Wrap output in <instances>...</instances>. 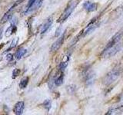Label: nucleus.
Returning <instances> with one entry per match:
<instances>
[{
  "instance_id": "nucleus-1",
  "label": "nucleus",
  "mask_w": 123,
  "mask_h": 115,
  "mask_svg": "<svg viewBox=\"0 0 123 115\" xmlns=\"http://www.w3.org/2000/svg\"><path fill=\"white\" fill-rule=\"evenodd\" d=\"M122 36V32H118L115 34V35L111 38L105 46V48L102 52L101 57L103 58H111L114 56L121 48L120 41Z\"/></svg>"
},
{
  "instance_id": "nucleus-2",
  "label": "nucleus",
  "mask_w": 123,
  "mask_h": 115,
  "mask_svg": "<svg viewBox=\"0 0 123 115\" xmlns=\"http://www.w3.org/2000/svg\"><path fill=\"white\" fill-rule=\"evenodd\" d=\"M78 3H79L78 0H72V1L69 2L66 9H65L63 13L62 14L60 18H59V20H58V22H63L66 20V19L70 16V15L72 13V12L74 11L75 7L78 5Z\"/></svg>"
},
{
  "instance_id": "nucleus-3",
  "label": "nucleus",
  "mask_w": 123,
  "mask_h": 115,
  "mask_svg": "<svg viewBox=\"0 0 123 115\" xmlns=\"http://www.w3.org/2000/svg\"><path fill=\"white\" fill-rule=\"evenodd\" d=\"M119 76H120V71L118 69H114L107 74L105 79H104V83L106 85H110L119 78Z\"/></svg>"
},
{
  "instance_id": "nucleus-4",
  "label": "nucleus",
  "mask_w": 123,
  "mask_h": 115,
  "mask_svg": "<svg viewBox=\"0 0 123 115\" xmlns=\"http://www.w3.org/2000/svg\"><path fill=\"white\" fill-rule=\"evenodd\" d=\"M94 21H92L88 25V26L86 28V29H85L83 31V32H82V37H85V36H86L88 35V34H90L92 33V32H94V31L98 28V27L100 25V23L98 22H96L95 19H93Z\"/></svg>"
},
{
  "instance_id": "nucleus-5",
  "label": "nucleus",
  "mask_w": 123,
  "mask_h": 115,
  "mask_svg": "<svg viewBox=\"0 0 123 115\" xmlns=\"http://www.w3.org/2000/svg\"><path fill=\"white\" fill-rule=\"evenodd\" d=\"M83 8L87 12H94L97 9L98 5L95 2H91V1H87L83 4Z\"/></svg>"
},
{
  "instance_id": "nucleus-6",
  "label": "nucleus",
  "mask_w": 123,
  "mask_h": 115,
  "mask_svg": "<svg viewBox=\"0 0 123 115\" xmlns=\"http://www.w3.org/2000/svg\"><path fill=\"white\" fill-rule=\"evenodd\" d=\"M64 39H65V34H62L59 38H58V40L56 41H55L53 43V45L51 47V52H56L57 50L62 45L64 42Z\"/></svg>"
},
{
  "instance_id": "nucleus-7",
  "label": "nucleus",
  "mask_w": 123,
  "mask_h": 115,
  "mask_svg": "<svg viewBox=\"0 0 123 115\" xmlns=\"http://www.w3.org/2000/svg\"><path fill=\"white\" fill-rule=\"evenodd\" d=\"M23 110H24V102L19 101L16 103L14 107V113L16 115H21L23 113Z\"/></svg>"
},
{
  "instance_id": "nucleus-8",
  "label": "nucleus",
  "mask_w": 123,
  "mask_h": 115,
  "mask_svg": "<svg viewBox=\"0 0 123 115\" xmlns=\"http://www.w3.org/2000/svg\"><path fill=\"white\" fill-rule=\"evenodd\" d=\"M52 18H49L47 21H46L43 25H42V26L41 27V29H40V32L42 34L45 33L46 31H47L49 28L50 26L52 25Z\"/></svg>"
},
{
  "instance_id": "nucleus-9",
  "label": "nucleus",
  "mask_w": 123,
  "mask_h": 115,
  "mask_svg": "<svg viewBox=\"0 0 123 115\" xmlns=\"http://www.w3.org/2000/svg\"><path fill=\"white\" fill-rule=\"evenodd\" d=\"M13 9H14V7H12L11 9L9 11H8L5 15H4V16L1 19V23H2V24H3V23H6L8 20H9V19L11 18V17L12 16Z\"/></svg>"
},
{
  "instance_id": "nucleus-10",
  "label": "nucleus",
  "mask_w": 123,
  "mask_h": 115,
  "mask_svg": "<svg viewBox=\"0 0 123 115\" xmlns=\"http://www.w3.org/2000/svg\"><path fill=\"white\" fill-rule=\"evenodd\" d=\"M42 0H36V2L32 4V6L29 7L28 9V10L26 11V13H28V12H32V11H34V10L38 9L39 6L42 5Z\"/></svg>"
},
{
  "instance_id": "nucleus-11",
  "label": "nucleus",
  "mask_w": 123,
  "mask_h": 115,
  "mask_svg": "<svg viewBox=\"0 0 123 115\" xmlns=\"http://www.w3.org/2000/svg\"><path fill=\"white\" fill-rule=\"evenodd\" d=\"M16 26H15V25H12V24L11 25V26L9 27V28H8V29L6 30V37H9V36H10L12 34V33H14L15 31H16Z\"/></svg>"
},
{
  "instance_id": "nucleus-12",
  "label": "nucleus",
  "mask_w": 123,
  "mask_h": 115,
  "mask_svg": "<svg viewBox=\"0 0 123 115\" xmlns=\"http://www.w3.org/2000/svg\"><path fill=\"white\" fill-rule=\"evenodd\" d=\"M26 53V50L24 48H20L18 51L15 53V58L16 59H20L21 58H22L25 55V54Z\"/></svg>"
},
{
  "instance_id": "nucleus-13",
  "label": "nucleus",
  "mask_w": 123,
  "mask_h": 115,
  "mask_svg": "<svg viewBox=\"0 0 123 115\" xmlns=\"http://www.w3.org/2000/svg\"><path fill=\"white\" fill-rule=\"evenodd\" d=\"M63 80H64V75H63L62 73V74L59 77H58V78L55 80V85L56 86H60V85H62V83H63Z\"/></svg>"
},
{
  "instance_id": "nucleus-14",
  "label": "nucleus",
  "mask_w": 123,
  "mask_h": 115,
  "mask_svg": "<svg viewBox=\"0 0 123 115\" xmlns=\"http://www.w3.org/2000/svg\"><path fill=\"white\" fill-rule=\"evenodd\" d=\"M29 83V78H25L23 80H22V81L20 82V84H19V86H20L21 88H25L26 87L27 84Z\"/></svg>"
},
{
  "instance_id": "nucleus-15",
  "label": "nucleus",
  "mask_w": 123,
  "mask_h": 115,
  "mask_svg": "<svg viewBox=\"0 0 123 115\" xmlns=\"http://www.w3.org/2000/svg\"><path fill=\"white\" fill-rule=\"evenodd\" d=\"M18 41V38H14V39H13V41H12V44H11V46H10V48H9V49H8L6 52H9L10 49H12V48H13L14 47H15V46L17 45Z\"/></svg>"
},
{
  "instance_id": "nucleus-16",
  "label": "nucleus",
  "mask_w": 123,
  "mask_h": 115,
  "mask_svg": "<svg viewBox=\"0 0 123 115\" xmlns=\"http://www.w3.org/2000/svg\"><path fill=\"white\" fill-rule=\"evenodd\" d=\"M43 105L45 106L46 109L49 110L50 107H51V101H50L49 100H46V101H45V102L43 103Z\"/></svg>"
},
{
  "instance_id": "nucleus-17",
  "label": "nucleus",
  "mask_w": 123,
  "mask_h": 115,
  "mask_svg": "<svg viewBox=\"0 0 123 115\" xmlns=\"http://www.w3.org/2000/svg\"><path fill=\"white\" fill-rule=\"evenodd\" d=\"M67 64H68V63H67V61H64V62H62V63H60V64H59V69L62 71H63L65 69V68L67 67Z\"/></svg>"
},
{
  "instance_id": "nucleus-18",
  "label": "nucleus",
  "mask_w": 123,
  "mask_h": 115,
  "mask_svg": "<svg viewBox=\"0 0 123 115\" xmlns=\"http://www.w3.org/2000/svg\"><path fill=\"white\" fill-rule=\"evenodd\" d=\"M20 74V70L19 69H14L12 72V78H15Z\"/></svg>"
},
{
  "instance_id": "nucleus-19",
  "label": "nucleus",
  "mask_w": 123,
  "mask_h": 115,
  "mask_svg": "<svg viewBox=\"0 0 123 115\" xmlns=\"http://www.w3.org/2000/svg\"><path fill=\"white\" fill-rule=\"evenodd\" d=\"M67 89H68V93H70V94H73L75 92V85H71V86H68L67 87Z\"/></svg>"
},
{
  "instance_id": "nucleus-20",
  "label": "nucleus",
  "mask_w": 123,
  "mask_h": 115,
  "mask_svg": "<svg viewBox=\"0 0 123 115\" xmlns=\"http://www.w3.org/2000/svg\"><path fill=\"white\" fill-rule=\"evenodd\" d=\"M35 2H36V0H29V3H28V5H27V8L29 9V7L32 6V4H33Z\"/></svg>"
},
{
  "instance_id": "nucleus-21",
  "label": "nucleus",
  "mask_w": 123,
  "mask_h": 115,
  "mask_svg": "<svg viewBox=\"0 0 123 115\" xmlns=\"http://www.w3.org/2000/svg\"><path fill=\"white\" fill-rule=\"evenodd\" d=\"M61 31H62V29L61 28H59L57 30H56V33H55V37H59V34L61 33Z\"/></svg>"
},
{
  "instance_id": "nucleus-22",
  "label": "nucleus",
  "mask_w": 123,
  "mask_h": 115,
  "mask_svg": "<svg viewBox=\"0 0 123 115\" xmlns=\"http://www.w3.org/2000/svg\"><path fill=\"white\" fill-rule=\"evenodd\" d=\"M6 59H7V61H11L12 59V54H9V55H7Z\"/></svg>"
},
{
  "instance_id": "nucleus-23",
  "label": "nucleus",
  "mask_w": 123,
  "mask_h": 115,
  "mask_svg": "<svg viewBox=\"0 0 123 115\" xmlns=\"http://www.w3.org/2000/svg\"><path fill=\"white\" fill-rule=\"evenodd\" d=\"M2 35V29H0V39H1Z\"/></svg>"
}]
</instances>
